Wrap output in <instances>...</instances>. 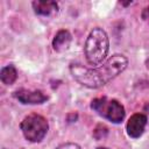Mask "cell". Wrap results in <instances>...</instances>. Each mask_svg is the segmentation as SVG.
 I'll use <instances>...</instances> for the list:
<instances>
[{"label":"cell","instance_id":"10","mask_svg":"<svg viewBox=\"0 0 149 149\" xmlns=\"http://www.w3.org/2000/svg\"><path fill=\"white\" fill-rule=\"evenodd\" d=\"M106 134H107V128H106L105 126H102V125H99V126L94 129V132H93V136H94L97 140H100V139L105 137Z\"/></svg>","mask_w":149,"mask_h":149},{"label":"cell","instance_id":"11","mask_svg":"<svg viewBox=\"0 0 149 149\" xmlns=\"http://www.w3.org/2000/svg\"><path fill=\"white\" fill-rule=\"evenodd\" d=\"M56 149H81V148L76 143H64V144L57 147Z\"/></svg>","mask_w":149,"mask_h":149},{"label":"cell","instance_id":"5","mask_svg":"<svg viewBox=\"0 0 149 149\" xmlns=\"http://www.w3.org/2000/svg\"><path fill=\"white\" fill-rule=\"evenodd\" d=\"M14 97L22 104H29V105H36L42 104L48 100V95H45L42 91H30V90H17L14 92Z\"/></svg>","mask_w":149,"mask_h":149},{"label":"cell","instance_id":"13","mask_svg":"<svg viewBox=\"0 0 149 149\" xmlns=\"http://www.w3.org/2000/svg\"><path fill=\"white\" fill-rule=\"evenodd\" d=\"M97 149H107V148H104V147H99V148H97Z\"/></svg>","mask_w":149,"mask_h":149},{"label":"cell","instance_id":"12","mask_svg":"<svg viewBox=\"0 0 149 149\" xmlns=\"http://www.w3.org/2000/svg\"><path fill=\"white\" fill-rule=\"evenodd\" d=\"M142 17L149 21V7H148V8H146V9L143 10V13H142Z\"/></svg>","mask_w":149,"mask_h":149},{"label":"cell","instance_id":"6","mask_svg":"<svg viewBox=\"0 0 149 149\" xmlns=\"http://www.w3.org/2000/svg\"><path fill=\"white\" fill-rule=\"evenodd\" d=\"M147 125V116L141 113H136L132 115L127 122V133L130 137L136 139L140 137L144 130V127Z\"/></svg>","mask_w":149,"mask_h":149},{"label":"cell","instance_id":"7","mask_svg":"<svg viewBox=\"0 0 149 149\" xmlns=\"http://www.w3.org/2000/svg\"><path fill=\"white\" fill-rule=\"evenodd\" d=\"M71 40H72V36H71V34L69 33V30L62 29V30H59V31L55 35L54 41H52V47H54V49H55L56 51H58V52L65 51V50L70 47Z\"/></svg>","mask_w":149,"mask_h":149},{"label":"cell","instance_id":"4","mask_svg":"<svg viewBox=\"0 0 149 149\" xmlns=\"http://www.w3.org/2000/svg\"><path fill=\"white\" fill-rule=\"evenodd\" d=\"M21 130L23 136L30 142H40L47 135L48 132V121L40 114H30L26 116L21 125Z\"/></svg>","mask_w":149,"mask_h":149},{"label":"cell","instance_id":"8","mask_svg":"<svg viewBox=\"0 0 149 149\" xmlns=\"http://www.w3.org/2000/svg\"><path fill=\"white\" fill-rule=\"evenodd\" d=\"M33 8L36 14L48 16V15L57 12L58 6L55 1H34Z\"/></svg>","mask_w":149,"mask_h":149},{"label":"cell","instance_id":"1","mask_svg":"<svg viewBox=\"0 0 149 149\" xmlns=\"http://www.w3.org/2000/svg\"><path fill=\"white\" fill-rule=\"evenodd\" d=\"M128 65V59L123 55H113L101 66L88 69L78 64H72L70 71L73 78L81 85L90 88H98L121 73Z\"/></svg>","mask_w":149,"mask_h":149},{"label":"cell","instance_id":"9","mask_svg":"<svg viewBox=\"0 0 149 149\" xmlns=\"http://www.w3.org/2000/svg\"><path fill=\"white\" fill-rule=\"evenodd\" d=\"M16 78H17V72L13 65H7V66L2 68V70L0 72V79L3 84L10 85L16 80Z\"/></svg>","mask_w":149,"mask_h":149},{"label":"cell","instance_id":"2","mask_svg":"<svg viewBox=\"0 0 149 149\" xmlns=\"http://www.w3.org/2000/svg\"><path fill=\"white\" fill-rule=\"evenodd\" d=\"M108 36L101 28H94L85 42V56L91 65H99L106 58L108 52Z\"/></svg>","mask_w":149,"mask_h":149},{"label":"cell","instance_id":"3","mask_svg":"<svg viewBox=\"0 0 149 149\" xmlns=\"http://www.w3.org/2000/svg\"><path fill=\"white\" fill-rule=\"evenodd\" d=\"M91 108L97 112L100 116L114 122L119 123L125 119V108L123 106L114 99L108 98H97L91 102Z\"/></svg>","mask_w":149,"mask_h":149}]
</instances>
